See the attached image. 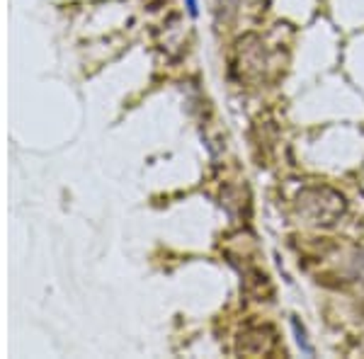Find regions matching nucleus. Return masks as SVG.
<instances>
[{
  "label": "nucleus",
  "mask_w": 364,
  "mask_h": 359,
  "mask_svg": "<svg viewBox=\"0 0 364 359\" xmlns=\"http://www.w3.org/2000/svg\"><path fill=\"white\" fill-rule=\"evenodd\" d=\"M348 209L345 197L331 187H306L296 194V211L316 226H333Z\"/></svg>",
  "instance_id": "nucleus-1"
},
{
  "label": "nucleus",
  "mask_w": 364,
  "mask_h": 359,
  "mask_svg": "<svg viewBox=\"0 0 364 359\" xmlns=\"http://www.w3.org/2000/svg\"><path fill=\"white\" fill-rule=\"evenodd\" d=\"M277 347V335L269 326H250L240 331L236 340V352L248 357H267Z\"/></svg>",
  "instance_id": "nucleus-2"
},
{
  "label": "nucleus",
  "mask_w": 364,
  "mask_h": 359,
  "mask_svg": "<svg viewBox=\"0 0 364 359\" xmlns=\"http://www.w3.org/2000/svg\"><path fill=\"white\" fill-rule=\"evenodd\" d=\"M291 331H294V335H296V345L301 347L304 355H306V357H314V345L309 343L306 331H304V326L299 323V318H291Z\"/></svg>",
  "instance_id": "nucleus-3"
},
{
  "label": "nucleus",
  "mask_w": 364,
  "mask_h": 359,
  "mask_svg": "<svg viewBox=\"0 0 364 359\" xmlns=\"http://www.w3.org/2000/svg\"><path fill=\"white\" fill-rule=\"evenodd\" d=\"M185 3H187V10H190V15H192V17H197V13H199L197 0H185Z\"/></svg>",
  "instance_id": "nucleus-4"
}]
</instances>
